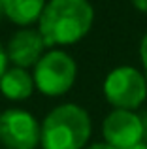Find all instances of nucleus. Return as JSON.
<instances>
[{"label":"nucleus","instance_id":"f257e3e1","mask_svg":"<svg viewBox=\"0 0 147 149\" xmlns=\"http://www.w3.org/2000/svg\"><path fill=\"white\" fill-rule=\"evenodd\" d=\"M94 21V10L89 0H47L38 32L47 47L72 45L89 34Z\"/></svg>","mask_w":147,"mask_h":149},{"label":"nucleus","instance_id":"f03ea898","mask_svg":"<svg viewBox=\"0 0 147 149\" xmlns=\"http://www.w3.org/2000/svg\"><path fill=\"white\" fill-rule=\"evenodd\" d=\"M91 138V117L81 106L62 104L47 113L42 125L44 149H83Z\"/></svg>","mask_w":147,"mask_h":149},{"label":"nucleus","instance_id":"7ed1b4c3","mask_svg":"<svg viewBox=\"0 0 147 149\" xmlns=\"http://www.w3.org/2000/svg\"><path fill=\"white\" fill-rule=\"evenodd\" d=\"M77 76L76 61L60 49L44 53L34 66V85L47 96H60L74 87Z\"/></svg>","mask_w":147,"mask_h":149},{"label":"nucleus","instance_id":"20e7f679","mask_svg":"<svg viewBox=\"0 0 147 149\" xmlns=\"http://www.w3.org/2000/svg\"><path fill=\"white\" fill-rule=\"evenodd\" d=\"M104 95L115 109H136L147 96V77L132 66H119L107 74Z\"/></svg>","mask_w":147,"mask_h":149},{"label":"nucleus","instance_id":"39448f33","mask_svg":"<svg viewBox=\"0 0 147 149\" xmlns=\"http://www.w3.org/2000/svg\"><path fill=\"white\" fill-rule=\"evenodd\" d=\"M42 138V127L25 109H6L0 115V143L6 149H34Z\"/></svg>","mask_w":147,"mask_h":149},{"label":"nucleus","instance_id":"423d86ee","mask_svg":"<svg viewBox=\"0 0 147 149\" xmlns=\"http://www.w3.org/2000/svg\"><path fill=\"white\" fill-rule=\"evenodd\" d=\"M102 132L106 142L119 149H126L134 143H140L145 136L141 117L132 113L130 109H113L104 119Z\"/></svg>","mask_w":147,"mask_h":149},{"label":"nucleus","instance_id":"0eeeda50","mask_svg":"<svg viewBox=\"0 0 147 149\" xmlns=\"http://www.w3.org/2000/svg\"><path fill=\"white\" fill-rule=\"evenodd\" d=\"M47 47L42 38V34L34 29H21L10 38L8 42V58L19 68L36 66V62L42 58L44 49Z\"/></svg>","mask_w":147,"mask_h":149},{"label":"nucleus","instance_id":"6e6552de","mask_svg":"<svg viewBox=\"0 0 147 149\" xmlns=\"http://www.w3.org/2000/svg\"><path fill=\"white\" fill-rule=\"evenodd\" d=\"M47 0H0L2 15L19 26H28L40 19Z\"/></svg>","mask_w":147,"mask_h":149},{"label":"nucleus","instance_id":"1a4fd4ad","mask_svg":"<svg viewBox=\"0 0 147 149\" xmlns=\"http://www.w3.org/2000/svg\"><path fill=\"white\" fill-rule=\"evenodd\" d=\"M34 77L26 72V68H8L6 74L0 77V91L10 100H25L34 91Z\"/></svg>","mask_w":147,"mask_h":149},{"label":"nucleus","instance_id":"9d476101","mask_svg":"<svg viewBox=\"0 0 147 149\" xmlns=\"http://www.w3.org/2000/svg\"><path fill=\"white\" fill-rule=\"evenodd\" d=\"M140 58H141V64H144V76L147 77V32H145V36L141 38V42H140Z\"/></svg>","mask_w":147,"mask_h":149},{"label":"nucleus","instance_id":"9b49d317","mask_svg":"<svg viewBox=\"0 0 147 149\" xmlns=\"http://www.w3.org/2000/svg\"><path fill=\"white\" fill-rule=\"evenodd\" d=\"M8 62H10V58H8V53H6V47H4L2 44H0V77L6 74L8 70Z\"/></svg>","mask_w":147,"mask_h":149},{"label":"nucleus","instance_id":"f8f14e48","mask_svg":"<svg viewBox=\"0 0 147 149\" xmlns=\"http://www.w3.org/2000/svg\"><path fill=\"white\" fill-rule=\"evenodd\" d=\"M134 8L140 11H144V13H147V0H132Z\"/></svg>","mask_w":147,"mask_h":149},{"label":"nucleus","instance_id":"ddd939ff","mask_svg":"<svg viewBox=\"0 0 147 149\" xmlns=\"http://www.w3.org/2000/svg\"><path fill=\"white\" fill-rule=\"evenodd\" d=\"M87 149H119V147H113V146H110L107 142H104V143H94V146H91Z\"/></svg>","mask_w":147,"mask_h":149},{"label":"nucleus","instance_id":"4468645a","mask_svg":"<svg viewBox=\"0 0 147 149\" xmlns=\"http://www.w3.org/2000/svg\"><path fill=\"white\" fill-rule=\"evenodd\" d=\"M126 149H147V143L140 142V143H134V146H130V147H126Z\"/></svg>","mask_w":147,"mask_h":149},{"label":"nucleus","instance_id":"2eb2a0df","mask_svg":"<svg viewBox=\"0 0 147 149\" xmlns=\"http://www.w3.org/2000/svg\"><path fill=\"white\" fill-rule=\"evenodd\" d=\"M0 17H2V8H0Z\"/></svg>","mask_w":147,"mask_h":149}]
</instances>
